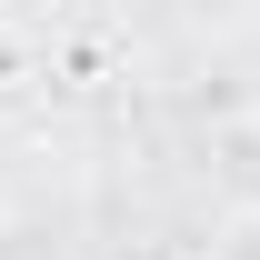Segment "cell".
Listing matches in <instances>:
<instances>
[{
  "label": "cell",
  "mask_w": 260,
  "mask_h": 260,
  "mask_svg": "<svg viewBox=\"0 0 260 260\" xmlns=\"http://www.w3.org/2000/svg\"><path fill=\"white\" fill-rule=\"evenodd\" d=\"M200 260H260V210H230L220 230H210V250Z\"/></svg>",
  "instance_id": "obj_1"
}]
</instances>
